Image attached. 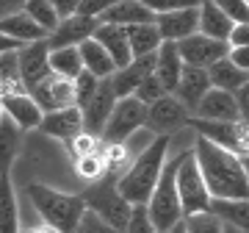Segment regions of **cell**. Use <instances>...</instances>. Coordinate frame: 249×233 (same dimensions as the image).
Listing matches in <instances>:
<instances>
[{
	"label": "cell",
	"instance_id": "7",
	"mask_svg": "<svg viewBox=\"0 0 249 233\" xmlns=\"http://www.w3.org/2000/svg\"><path fill=\"white\" fill-rule=\"evenodd\" d=\"M147 119V106L136 97H119L114 103V111L108 116L106 128L100 134L103 144H127V139L142 131Z\"/></svg>",
	"mask_w": 249,
	"mask_h": 233
},
{
	"label": "cell",
	"instance_id": "53",
	"mask_svg": "<svg viewBox=\"0 0 249 233\" xmlns=\"http://www.w3.org/2000/svg\"><path fill=\"white\" fill-rule=\"evenodd\" d=\"M0 116H3V106H0Z\"/></svg>",
	"mask_w": 249,
	"mask_h": 233
},
{
	"label": "cell",
	"instance_id": "47",
	"mask_svg": "<svg viewBox=\"0 0 249 233\" xmlns=\"http://www.w3.org/2000/svg\"><path fill=\"white\" fill-rule=\"evenodd\" d=\"M78 3H80V0H50V6L55 9V14H58V19H64V17H72V14L78 11Z\"/></svg>",
	"mask_w": 249,
	"mask_h": 233
},
{
	"label": "cell",
	"instance_id": "17",
	"mask_svg": "<svg viewBox=\"0 0 249 233\" xmlns=\"http://www.w3.org/2000/svg\"><path fill=\"white\" fill-rule=\"evenodd\" d=\"M211 89V78H208V70L202 67H188L183 64V72H180V81H178V89L172 92L175 97L188 108V114L194 116L196 106H199V100L208 95Z\"/></svg>",
	"mask_w": 249,
	"mask_h": 233
},
{
	"label": "cell",
	"instance_id": "35",
	"mask_svg": "<svg viewBox=\"0 0 249 233\" xmlns=\"http://www.w3.org/2000/svg\"><path fill=\"white\" fill-rule=\"evenodd\" d=\"M183 225H186V233H224V222L211 211L183 216Z\"/></svg>",
	"mask_w": 249,
	"mask_h": 233
},
{
	"label": "cell",
	"instance_id": "24",
	"mask_svg": "<svg viewBox=\"0 0 249 233\" xmlns=\"http://www.w3.org/2000/svg\"><path fill=\"white\" fill-rule=\"evenodd\" d=\"M0 34L19 42V45H28V42H39V39H45V31L36 25L34 19L28 17L25 11H14V14H6V17H0Z\"/></svg>",
	"mask_w": 249,
	"mask_h": 233
},
{
	"label": "cell",
	"instance_id": "49",
	"mask_svg": "<svg viewBox=\"0 0 249 233\" xmlns=\"http://www.w3.org/2000/svg\"><path fill=\"white\" fill-rule=\"evenodd\" d=\"M19 42H14V39H9V36L0 34V53H9V50H19Z\"/></svg>",
	"mask_w": 249,
	"mask_h": 233
},
{
	"label": "cell",
	"instance_id": "5",
	"mask_svg": "<svg viewBox=\"0 0 249 233\" xmlns=\"http://www.w3.org/2000/svg\"><path fill=\"white\" fill-rule=\"evenodd\" d=\"M175 167H178V155H175V158H166V164H163V170H160V178H158V183H155V189H152L150 200L144 203L147 216H150V222L155 225L158 233L183 219L178 186H175Z\"/></svg>",
	"mask_w": 249,
	"mask_h": 233
},
{
	"label": "cell",
	"instance_id": "32",
	"mask_svg": "<svg viewBox=\"0 0 249 233\" xmlns=\"http://www.w3.org/2000/svg\"><path fill=\"white\" fill-rule=\"evenodd\" d=\"M19 92H25V86L17 70V50L0 53V100L9 95H19Z\"/></svg>",
	"mask_w": 249,
	"mask_h": 233
},
{
	"label": "cell",
	"instance_id": "1",
	"mask_svg": "<svg viewBox=\"0 0 249 233\" xmlns=\"http://www.w3.org/2000/svg\"><path fill=\"white\" fill-rule=\"evenodd\" d=\"M194 158L208 186V194L216 200H249V175L238 153L219 147L205 136H194Z\"/></svg>",
	"mask_w": 249,
	"mask_h": 233
},
{
	"label": "cell",
	"instance_id": "22",
	"mask_svg": "<svg viewBox=\"0 0 249 233\" xmlns=\"http://www.w3.org/2000/svg\"><path fill=\"white\" fill-rule=\"evenodd\" d=\"M91 39H97L100 45H103V50L111 56V61H114L116 70L124 67V64H130L133 56H130V45H127V34H124V28L108 25V22H97Z\"/></svg>",
	"mask_w": 249,
	"mask_h": 233
},
{
	"label": "cell",
	"instance_id": "13",
	"mask_svg": "<svg viewBox=\"0 0 249 233\" xmlns=\"http://www.w3.org/2000/svg\"><path fill=\"white\" fill-rule=\"evenodd\" d=\"M97 28V19L83 17V14H72V17L58 19V25L45 36V42L50 50H58V47H78L80 42L91 39Z\"/></svg>",
	"mask_w": 249,
	"mask_h": 233
},
{
	"label": "cell",
	"instance_id": "42",
	"mask_svg": "<svg viewBox=\"0 0 249 233\" xmlns=\"http://www.w3.org/2000/svg\"><path fill=\"white\" fill-rule=\"evenodd\" d=\"M213 3L232 22H249V3L247 0H213Z\"/></svg>",
	"mask_w": 249,
	"mask_h": 233
},
{
	"label": "cell",
	"instance_id": "44",
	"mask_svg": "<svg viewBox=\"0 0 249 233\" xmlns=\"http://www.w3.org/2000/svg\"><path fill=\"white\" fill-rule=\"evenodd\" d=\"M227 45L230 47H249V22H235L227 36Z\"/></svg>",
	"mask_w": 249,
	"mask_h": 233
},
{
	"label": "cell",
	"instance_id": "29",
	"mask_svg": "<svg viewBox=\"0 0 249 233\" xmlns=\"http://www.w3.org/2000/svg\"><path fill=\"white\" fill-rule=\"evenodd\" d=\"M127 34V45H130V56L133 58H142V56H152L160 47V34L155 22H144V25H130L124 28Z\"/></svg>",
	"mask_w": 249,
	"mask_h": 233
},
{
	"label": "cell",
	"instance_id": "38",
	"mask_svg": "<svg viewBox=\"0 0 249 233\" xmlns=\"http://www.w3.org/2000/svg\"><path fill=\"white\" fill-rule=\"evenodd\" d=\"M70 150L75 158H80V155H91V153H100L103 150V142H100V136L94 134H86V131H80L75 139H70Z\"/></svg>",
	"mask_w": 249,
	"mask_h": 233
},
{
	"label": "cell",
	"instance_id": "36",
	"mask_svg": "<svg viewBox=\"0 0 249 233\" xmlns=\"http://www.w3.org/2000/svg\"><path fill=\"white\" fill-rule=\"evenodd\" d=\"M97 83H100V78H94L91 72H80V75H75L72 78V89H75V106L78 108H83L86 103H89V97L94 95V89H97Z\"/></svg>",
	"mask_w": 249,
	"mask_h": 233
},
{
	"label": "cell",
	"instance_id": "10",
	"mask_svg": "<svg viewBox=\"0 0 249 233\" xmlns=\"http://www.w3.org/2000/svg\"><path fill=\"white\" fill-rule=\"evenodd\" d=\"M50 47H47L45 39L39 42H28L17 50V70H19V78H22V86L25 92H31L39 81H45L50 75Z\"/></svg>",
	"mask_w": 249,
	"mask_h": 233
},
{
	"label": "cell",
	"instance_id": "34",
	"mask_svg": "<svg viewBox=\"0 0 249 233\" xmlns=\"http://www.w3.org/2000/svg\"><path fill=\"white\" fill-rule=\"evenodd\" d=\"M75 172H78L83 180H89V183H94V180H100L103 175H108L103 150L91 153V155H80V158H75Z\"/></svg>",
	"mask_w": 249,
	"mask_h": 233
},
{
	"label": "cell",
	"instance_id": "26",
	"mask_svg": "<svg viewBox=\"0 0 249 233\" xmlns=\"http://www.w3.org/2000/svg\"><path fill=\"white\" fill-rule=\"evenodd\" d=\"M19 144H22V131L3 114L0 116V175H11Z\"/></svg>",
	"mask_w": 249,
	"mask_h": 233
},
{
	"label": "cell",
	"instance_id": "20",
	"mask_svg": "<svg viewBox=\"0 0 249 233\" xmlns=\"http://www.w3.org/2000/svg\"><path fill=\"white\" fill-rule=\"evenodd\" d=\"M97 22H108V25L130 28V25H144V22H155L152 14L142 0H116L111 9H106L100 14Z\"/></svg>",
	"mask_w": 249,
	"mask_h": 233
},
{
	"label": "cell",
	"instance_id": "30",
	"mask_svg": "<svg viewBox=\"0 0 249 233\" xmlns=\"http://www.w3.org/2000/svg\"><path fill=\"white\" fill-rule=\"evenodd\" d=\"M0 233H19V208L11 175H0Z\"/></svg>",
	"mask_w": 249,
	"mask_h": 233
},
{
	"label": "cell",
	"instance_id": "28",
	"mask_svg": "<svg viewBox=\"0 0 249 233\" xmlns=\"http://www.w3.org/2000/svg\"><path fill=\"white\" fill-rule=\"evenodd\" d=\"M208 78H211V86H213V89L238 92L241 86L249 81V72L238 70V67H235L227 56H224V58H219L216 64H211V67H208Z\"/></svg>",
	"mask_w": 249,
	"mask_h": 233
},
{
	"label": "cell",
	"instance_id": "14",
	"mask_svg": "<svg viewBox=\"0 0 249 233\" xmlns=\"http://www.w3.org/2000/svg\"><path fill=\"white\" fill-rule=\"evenodd\" d=\"M194 116L196 119H205V122H241L235 95L224 92V89H213V86L199 100Z\"/></svg>",
	"mask_w": 249,
	"mask_h": 233
},
{
	"label": "cell",
	"instance_id": "25",
	"mask_svg": "<svg viewBox=\"0 0 249 233\" xmlns=\"http://www.w3.org/2000/svg\"><path fill=\"white\" fill-rule=\"evenodd\" d=\"M78 53H80V61H83V70L91 72L94 78H111V75L116 72L111 56L103 50V45H100L97 39H86V42H80Z\"/></svg>",
	"mask_w": 249,
	"mask_h": 233
},
{
	"label": "cell",
	"instance_id": "23",
	"mask_svg": "<svg viewBox=\"0 0 249 233\" xmlns=\"http://www.w3.org/2000/svg\"><path fill=\"white\" fill-rule=\"evenodd\" d=\"M196 17H199L196 19V31L211 36V39H219V42H227V36H230L232 25H235L213 0H202L199 9H196Z\"/></svg>",
	"mask_w": 249,
	"mask_h": 233
},
{
	"label": "cell",
	"instance_id": "8",
	"mask_svg": "<svg viewBox=\"0 0 249 233\" xmlns=\"http://www.w3.org/2000/svg\"><path fill=\"white\" fill-rule=\"evenodd\" d=\"M188 108L180 103L175 95H163L160 100L147 106V119H144V128L150 131L152 136H172L175 131L188 125Z\"/></svg>",
	"mask_w": 249,
	"mask_h": 233
},
{
	"label": "cell",
	"instance_id": "27",
	"mask_svg": "<svg viewBox=\"0 0 249 233\" xmlns=\"http://www.w3.org/2000/svg\"><path fill=\"white\" fill-rule=\"evenodd\" d=\"M211 214L241 233H249V200H216L211 197Z\"/></svg>",
	"mask_w": 249,
	"mask_h": 233
},
{
	"label": "cell",
	"instance_id": "45",
	"mask_svg": "<svg viewBox=\"0 0 249 233\" xmlns=\"http://www.w3.org/2000/svg\"><path fill=\"white\" fill-rule=\"evenodd\" d=\"M235 95V103H238V114H241V122H249V81L241 86Z\"/></svg>",
	"mask_w": 249,
	"mask_h": 233
},
{
	"label": "cell",
	"instance_id": "46",
	"mask_svg": "<svg viewBox=\"0 0 249 233\" xmlns=\"http://www.w3.org/2000/svg\"><path fill=\"white\" fill-rule=\"evenodd\" d=\"M227 58H230L238 70L249 72V47H230V50H227Z\"/></svg>",
	"mask_w": 249,
	"mask_h": 233
},
{
	"label": "cell",
	"instance_id": "19",
	"mask_svg": "<svg viewBox=\"0 0 249 233\" xmlns=\"http://www.w3.org/2000/svg\"><path fill=\"white\" fill-rule=\"evenodd\" d=\"M199 9V6H196ZM196 9H180V11H166L155 14V28L163 42H180L186 36L196 34Z\"/></svg>",
	"mask_w": 249,
	"mask_h": 233
},
{
	"label": "cell",
	"instance_id": "52",
	"mask_svg": "<svg viewBox=\"0 0 249 233\" xmlns=\"http://www.w3.org/2000/svg\"><path fill=\"white\" fill-rule=\"evenodd\" d=\"M224 233H241V231H235V228H230V225H224Z\"/></svg>",
	"mask_w": 249,
	"mask_h": 233
},
{
	"label": "cell",
	"instance_id": "48",
	"mask_svg": "<svg viewBox=\"0 0 249 233\" xmlns=\"http://www.w3.org/2000/svg\"><path fill=\"white\" fill-rule=\"evenodd\" d=\"M25 0H0V17L6 14H14V11H22Z\"/></svg>",
	"mask_w": 249,
	"mask_h": 233
},
{
	"label": "cell",
	"instance_id": "51",
	"mask_svg": "<svg viewBox=\"0 0 249 233\" xmlns=\"http://www.w3.org/2000/svg\"><path fill=\"white\" fill-rule=\"evenodd\" d=\"M160 233H186V225H183V219H180V222H175L172 228H166V231H160Z\"/></svg>",
	"mask_w": 249,
	"mask_h": 233
},
{
	"label": "cell",
	"instance_id": "12",
	"mask_svg": "<svg viewBox=\"0 0 249 233\" xmlns=\"http://www.w3.org/2000/svg\"><path fill=\"white\" fill-rule=\"evenodd\" d=\"M28 95L36 100V106L42 108L45 114L47 111H55V108L75 106V89H72V81L70 78L55 75V72H50L45 81H39Z\"/></svg>",
	"mask_w": 249,
	"mask_h": 233
},
{
	"label": "cell",
	"instance_id": "4",
	"mask_svg": "<svg viewBox=\"0 0 249 233\" xmlns=\"http://www.w3.org/2000/svg\"><path fill=\"white\" fill-rule=\"evenodd\" d=\"M116 178H119V175H111V172H108V175H103L100 180H94L80 197H83V203H86V208H89L91 214H97L100 219H106V222L111 225V228H116V231H124L133 206L119 194Z\"/></svg>",
	"mask_w": 249,
	"mask_h": 233
},
{
	"label": "cell",
	"instance_id": "3",
	"mask_svg": "<svg viewBox=\"0 0 249 233\" xmlns=\"http://www.w3.org/2000/svg\"><path fill=\"white\" fill-rule=\"evenodd\" d=\"M28 197L45 219V225L55 228L58 233H75L80 216L86 211V203L80 194H67L58 189H50L45 183H28Z\"/></svg>",
	"mask_w": 249,
	"mask_h": 233
},
{
	"label": "cell",
	"instance_id": "18",
	"mask_svg": "<svg viewBox=\"0 0 249 233\" xmlns=\"http://www.w3.org/2000/svg\"><path fill=\"white\" fill-rule=\"evenodd\" d=\"M3 106V114L9 116L11 122L19 128V131H36L45 111L36 106V100L28 95V92H19V95H9V97L0 100Z\"/></svg>",
	"mask_w": 249,
	"mask_h": 233
},
{
	"label": "cell",
	"instance_id": "39",
	"mask_svg": "<svg viewBox=\"0 0 249 233\" xmlns=\"http://www.w3.org/2000/svg\"><path fill=\"white\" fill-rule=\"evenodd\" d=\"M122 233H158V231H155V225L150 222L147 208H144V206H133L130 219H127V225H124Z\"/></svg>",
	"mask_w": 249,
	"mask_h": 233
},
{
	"label": "cell",
	"instance_id": "2",
	"mask_svg": "<svg viewBox=\"0 0 249 233\" xmlns=\"http://www.w3.org/2000/svg\"><path fill=\"white\" fill-rule=\"evenodd\" d=\"M172 136H155L142 153H136L130 167L116 178V189L130 206H144L160 178V170L169 158Z\"/></svg>",
	"mask_w": 249,
	"mask_h": 233
},
{
	"label": "cell",
	"instance_id": "33",
	"mask_svg": "<svg viewBox=\"0 0 249 233\" xmlns=\"http://www.w3.org/2000/svg\"><path fill=\"white\" fill-rule=\"evenodd\" d=\"M22 11H25L45 34H50V31L58 25V14H55V9L50 6V0H25Z\"/></svg>",
	"mask_w": 249,
	"mask_h": 233
},
{
	"label": "cell",
	"instance_id": "40",
	"mask_svg": "<svg viewBox=\"0 0 249 233\" xmlns=\"http://www.w3.org/2000/svg\"><path fill=\"white\" fill-rule=\"evenodd\" d=\"M75 233H122V231L111 228L106 219H100L97 214H91L89 208H86V211H83V216H80L78 228H75Z\"/></svg>",
	"mask_w": 249,
	"mask_h": 233
},
{
	"label": "cell",
	"instance_id": "21",
	"mask_svg": "<svg viewBox=\"0 0 249 233\" xmlns=\"http://www.w3.org/2000/svg\"><path fill=\"white\" fill-rule=\"evenodd\" d=\"M155 78L160 81V86L166 89V95L178 89L180 72H183V58L178 53V42H160V47L155 50Z\"/></svg>",
	"mask_w": 249,
	"mask_h": 233
},
{
	"label": "cell",
	"instance_id": "6",
	"mask_svg": "<svg viewBox=\"0 0 249 233\" xmlns=\"http://www.w3.org/2000/svg\"><path fill=\"white\" fill-rule=\"evenodd\" d=\"M175 186H178V197H180V211H183V216L199 214V211H208V208H211V194H208V186H205V180H202V172H199V167H196L194 150L178 153Z\"/></svg>",
	"mask_w": 249,
	"mask_h": 233
},
{
	"label": "cell",
	"instance_id": "43",
	"mask_svg": "<svg viewBox=\"0 0 249 233\" xmlns=\"http://www.w3.org/2000/svg\"><path fill=\"white\" fill-rule=\"evenodd\" d=\"M114 3H116V0H80L75 14H83V17H91V19H100V14H103L106 9H111Z\"/></svg>",
	"mask_w": 249,
	"mask_h": 233
},
{
	"label": "cell",
	"instance_id": "11",
	"mask_svg": "<svg viewBox=\"0 0 249 233\" xmlns=\"http://www.w3.org/2000/svg\"><path fill=\"white\" fill-rule=\"evenodd\" d=\"M114 103H116V95H114V89H111V81H108V78H100L94 95L89 97L86 106L80 108V114H83V131H86V134H94V136L103 134L108 116L114 111Z\"/></svg>",
	"mask_w": 249,
	"mask_h": 233
},
{
	"label": "cell",
	"instance_id": "50",
	"mask_svg": "<svg viewBox=\"0 0 249 233\" xmlns=\"http://www.w3.org/2000/svg\"><path fill=\"white\" fill-rule=\"evenodd\" d=\"M19 233H58V231L50 228V225H42V228H31V231H19Z\"/></svg>",
	"mask_w": 249,
	"mask_h": 233
},
{
	"label": "cell",
	"instance_id": "37",
	"mask_svg": "<svg viewBox=\"0 0 249 233\" xmlns=\"http://www.w3.org/2000/svg\"><path fill=\"white\" fill-rule=\"evenodd\" d=\"M166 95V89L160 86V81L155 78V72H150L147 78H144L139 86H136V92H133V97L136 100H142L144 106H150V103H155V100H160Z\"/></svg>",
	"mask_w": 249,
	"mask_h": 233
},
{
	"label": "cell",
	"instance_id": "41",
	"mask_svg": "<svg viewBox=\"0 0 249 233\" xmlns=\"http://www.w3.org/2000/svg\"><path fill=\"white\" fill-rule=\"evenodd\" d=\"M152 14H166V11H180V9H196L202 0H142Z\"/></svg>",
	"mask_w": 249,
	"mask_h": 233
},
{
	"label": "cell",
	"instance_id": "16",
	"mask_svg": "<svg viewBox=\"0 0 249 233\" xmlns=\"http://www.w3.org/2000/svg\"><path fill=\"white\" fill-rule=\"evenodd\" d=\"M155 70V53L152 56H142V58H130V64H124L108 78L111 81V89H114L116 100L119 97H133L136 86Z\"/></svg>",
	"mask_w": 249,
	"mask_h": 233
},
{
	"label": "cell",
	"instance_id": "31",
	"mask_svg": "<svg viewBox=\"0 0 249 233\" xmlns=\"http://www.w3.org/2000/svg\"><path fill=\"white\" fill-rule=\"evenodd\" d=\"M47 61H50V72L61 75V78H70V81L75 75L83 72V61H80L78 47H58V50H50Z\"/></svg>",
	"mask_w": 249,
	"mask_h": 233
},
{
	"label": "cell",
	"instance_id": "15",
	"mask_svg": "<svg viewBox=\"0 0 249 233\" xmlns=\"http://www.w3.org/2000/svg\"><path fill=\"white\" fill-rule=\"evenodd\" d=\"M36 131H42L45 136H53V139H61V142H70L83 131V114H80L78 106L55 108V111H47L42 116Z\"/></svg>",
	"mask_w": 249,
	"mask_h": 233
},
{
	"label": "cell",
	"instance_id": "54",
	"mask_svg": "<svg viewBox=\"0 0 249 233\" xmlns=\"http://www.w3.org/2000/svg\"><path fill=\"white\" fill-rule=\"evenodd\" d=\"M247 3H249V0H247Z\"/></svg>",
	"mask_w": 249,
	"mask_h": 233
},
{
	"label": "cell",
	"instance_id": "9",
	"mask_svg": "<svg viewBox=\"0 0 249 233\" xmlns=\"http://www.w3.org/2000/svg\"><path fill=\"white\" fill-rule=\"evenodd\" d=\"M227 50H230L227 42L211 39V36L199 34V31L178 42V53H180V58H183V64H188V67H202V70H208V67L216 64L219 58H224Z\"/></svg>",
	"mask_w": 249,
	"mask_h": 233
}]
</instances>
